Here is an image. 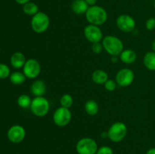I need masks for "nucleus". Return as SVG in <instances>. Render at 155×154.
I'll use <instances>...</instances> for the list:
<instances>
[{
  "mask_svg": "<svg viewBox=\"0 0 155 154\" xmlns=\"http://www.w3.org/2000/svg\"><path fill=\"white\" fill-rule=\"evenodd\" d=\"M85 14L89 24L98 26V27L104 24L107 20V13L105 9L96 5L89 6Z\"/></svg>",
  "mask_w": 155,
  "mask_h": 154,
  "instance_id": "1",
  "label": "nucleus"
},
{
  "mask_svg": "<svg viewBox=\"0 0 155 154\" xmlns=\"http://www.w3.org/2000/svg\"><path fill=\"white\" fill-rule=\"evenodd\" d=\"M23 72L25 76L28 79H36L41 72V65L37 60L30 58L27 60L24 67Z\"/></svg>",
  "mask_w": 155,
  "mask_h": 154,
  "instance_id": "8",
  "label": "nucleus"
},
{
  "mask_svg": "<svg viewBox=\"0 0 155 154\" xmlns=\"http://www.w3.org/2000/svg\"><path fill=\"white\" fill-rule=\"evenodd\" d=\"M96 154H114V151L110 146H103L98 148Z\"/></svg>",
  "mask_w": 155,
  "mask_h": 154,
  "instance_id": "27",
  "label": "nucleus"
},
{
  "mask_svg": "<svg viewBox=\"0 0 155 154\" xmlns=\"http://www.w3.org/2000/svg\"><path fill=\"white\" fill-rule=\"evenodd\" d=\"M26 137V130L22 125H14L7 131V137L9 141L14 143L22 142Z\"/></svg>",
  "mask_w": 155,
  "mask_h": 154,
  "instance_id": "11",
  "label": "nucleus"
},
{
  "mask_svg": "<svg viewBox=\"0 0 155 154\" xmlns=\"http://www.w3.org/2000/svg\"><path fill=\"white\" fill-rule=\"evenodd\" d=\"M135 79V74L130 68L120 69L116 75V82L121 87H128Z\"/></svg>",
  "mask_w": 155,
  "mask_h": 154,
  "instance_id": "9",
  "label": "nucleus"
},
{
  "mask_svg": "<svg viewBox=\"0 0 155 154\" xmlns=\"http://www.w3.org/2000/svg\"><path fill=\"white\" fill-rule=\"evenodd\" d=\"M26 78L27 77L25 76L24 72H19V71H15V72H12L10 76H9L10 82L13 85H22L25 82Z\"/></svg>",
  "mask_w": 155,
  "mask_h": 154,
  "instance_id": "20",
  "label": "nucleus"
},
{
  "mask_svg": "<svg viewBox=\"0 0 155 154\" xmlns=\"http://www.w3.org/2000/svg\"><path fill=\"white\" fill-rule=\"evenodd\" d=\"M30 91L35 97L43 96L46 92V85L42 80H36L32 83Z\"/></svg>",
  "mask_w": 155,
  "mask_h": 154,
  "instance_id": "13",
  "label": "nucleus"
},
{
  "mask_svg": "<svg viewBox=\"0 0 155 154\" xmlns=\"http://www.w3.org/2000/svg\"><path fill=\"white\" fill-rule=\"evenodd\" d=\"M152 50L155 52V40L153 42V43H152Z\"/></svg>",
  "mask_w": 155,
  "mask_h": 154,
  "instance_id": "32",
  "label": "nucleus"
},
{
  "mask_svg": "<svg viewBox=\"0 0 155 154\" xmlns=\"http://www.w3.org/2000/svg\"><path fill=\"white\" fill-rule=\"evenodd\" d=\"M31 28L35 33H42L46 31L50 25V19L48 14L44 12L39 11L32 17Z\"/></svg>",
  "mask_w": 155,
  "mask_h": 154,
  "instance_id": "4",
  "label": "nucleus"
},
{
  "mask_svg": "<svg viewBox=\"0 0 155 154\" xmlns=\"http://www.w3.org/2000/svg\"><path fill=\"white\" fill-rule=\"evenodd\" d=\"M11 69L5 63H0V79H5L10 76Z\"/></svg>",
  "mask_w": 155,
  "mask_h": 154,
  "instance_id": "24",
  "label": "nucleus"
},
{
  "mask_svg": "<svg viewBox=\"0 0 155 154\" xmlns=\"http://www.w3.org/2000/svg\"><path fill=\"white\" fill-rule=\"evenodd\" d=\"M103 49V45L102 43L101 42H96V43H92V51H93L94 54H99L102 52Z\"/></svg>",
  "mask_w": 155,
  "mask_h": 154,
  "instance_id": "26",
  "label": "nucleus"
},
{
  "mask_svg": "<svg viewBox=\"0 0 155 154\" xmlns=\"http://www.w3.org/2000/svg\"><path fill=\"white\" fill-rule=\"evenodd\" d=\"M146 154H155V148H151L147 151Z\"/></svg>",
  "mask_w": 155,
  "mask_h": 154,
  "instance_id": "31",
  "label": "nucleus"
},
{
  "mask_svg": "<svg viewBox=\"0 0 155 154\" xmlns=\"http://www.w3.org/2000/svg\"><path fill=\"white\" fill-rule=\"evenodd\" d=\"M104 85V88H105V89L107 91H114L116 89L117 85V84L116 81L108 79Z\"/></svg>",
  "mask_w": 155,
  "mask_h": 154,
  "instance_id": "25",
  "label": "nucleus"
},
{
  "mask_svg": "<svg viewBox=\"0 0 155 154\" xmlns=\"http://www.w3.org/2000/svg\"><path fill=\"white\" fill-rule=\"evenodd\" d=\"M117 26L118 29L124 33H130L136 28V21L129 14H121L117 19Z\"/></svg>",
  "mask_w": 155,
  "mask_h": 154,
  "instance_id": "12",
  "label": "nucleus"
},
{
  "mask_svg": "<svg viewBox=\"0 0 155 154\" xmlns=\"http://www.w3.org/2000/svg\"><path fill=\"white\" fill-rule=\"evenodd\" d=\"M92 79L97 85H102L108 79V74L103 69H95L92 74Z\"/></svg>",
  "mask_w": 155,
  "mask_h": 154,
  "instance_id": "17",
  "label": "nucleus"
},
{
  "mask_svg": "<svg viewBox=\"0 0 155 154\" xmlns=\"http://www.w3.org/2000/svg\"><path fill=\"white\" fill-rule=\"evenodd\" d=\"M85 1L86 2V3H87L89 6H93L96 5V2L98 0H85Z\"/></svg>",
  "mask_w": 155,
  "mask_h": 154,
  "instance_id": "29",
  "label": "nucleus"
},
{
  "mask_svg": "<svg viewBox=\"0 0 155 154\" xmlns=\"http://www.w3.org/2000/svg\"><path fill=\"white\" fill-rule=\"evenodd\" d=\"M154 8H155V1H154Z\"/></svg>",
  "mask_w": 155,
  "mask_h": 154,
  "instance_id": "33",
  "label": "nucleus"
},
{
  "mask_svg": "<svg viewBox=\"0 0 155 154\" xmlns=\"http://www.w3.org/2000/svg\"><path fill=\"white\" fill-rule=\"evenodd\" d=\"M26 61L27 60H26L25 55L20 51L14 53L10 59L11 65L15 69H20V68L24 67Z\"/></svg>",
  "mask_w": 155,
  "mask_h": 154,
  "instance_id": "14",
  "label": "nucleus"
},
{
  "mask_svg": "<svg viewBox=\"0 0 155 154\" xmlns=\"http://www.w3.org/2000/svg\"><path fill=\"white\" fill-rule=\"evenodd\" d=\"M137 54L136 51L132 49H126L121 52L120 54V59L122 62L127 64H131L136 60Z\"/></svg>",
  "mask_w": 155,
  "mask_h": 154,
  "instance_id": "16",
  "label": "nucleus"
},
{
  "mask_svg": "<svg viewBox=\"0 0 155 154\" xmlns=\"http://www.w3.org/2000/svg\"><path fill=\"white\" fill-rule=\"evenodd\" d=\"M89 8V5L85 0H74L71 4V9L76 14H86Z\"/></svg>",
  "mask_w": 155,
  "mask_h": 154,
  "instance_id": "15",
  "label": "nucleus"
},
{
  "mask_svg": "<svg viewBox=\"0 0 155 154\" xmlns=\"http://www.w3.org/2000/svg\"><path fill=\"white\" fill-rule=\"evenodd\" d=\"M23 11L25 14L33 17V15L39 12V7L36 3L33 2H29L23 5Z\"/></svg>",
  "mask_w": 155,
  "mask_h": 154,
  "instance_id": "21",
  "label": "nucleus"
},
{
  "mask_svg": "<svg viewBox=\"0 0 155 154\" xmlns=\"http://www.w3.org/2000/svg\"><path fill=\"white\" fill-rule=\"evenodd\" d=\"M145 27L148 30H155V18H150L149 19L147 20L146 23H145Z\"/></svg>",
  "mask_w": 155,
  "mask_h": 154,
  "instance_id": "28",
  "label": "nucleus"
},
{
  "mask_svg": "<svg viewBox=\"0 0 155 154\" xmlns=\"http://www.w3.org/2000/svg\"><path fill=\"white\" fill-rule=\"evenodd\" d=\"M102 45L106 52L111 56H120L124 51V43L122 40L114 36H107L102 39Z\"/></svg>",
  "mask_w": 155,
  "mask_h": 154,
  "instance_id": "2",
  "label": "nucleus"
},
{
  "mask_svg": "<svg viewBox=\"0 0 155 154\" xmlns=\"http://www.w3.org/2000/svg\"></svg>",
  "mask_w": 155,
  "mask_h": 154,
  "instance_id": "34",
  "label": "nucleus"
},
{
  "mask_svg": "<svg viewBox=\"0 0 155 154\" xmlns=\"http://www.w3.org/2000/svg\"><path fill=\"white\" fill-rule=\"evenodd\" d=\"M86 113L89 116H95L98 113L99 107L98 103L94 100H88L84 105Z\"/></svg>",
  "mask_w": 155,
  "mask_h": 154,
  "instance_id": "19",
  "label": "nucleus"
},
{
  "mask_svg": "<svg viewBox=\"0 0 155 154\" xmlns=\"http://www.w3.org/2000/svg\"><path fill=\"white\" fill-rule=\"evenodd\" d=\"M98 149L96 141L91 137L81 138L76 145V150L78 154H96Z\"/></svg>",
  "mask_w": 155,
  "mask_h": 154,
  "instance_id": "6",
  "label": "nucleus"
},
{
  "mask_svg": "<svg viewBox=\"0 0 155 154\" xmlns=\"http://www.w3.org/2000/svg\"><path fill=\"white\" fill-rule=\"evenodd\" d=\"M84 36L91 43L101 42L103 39V33L98 26L89 24L83 30Z\"/></svg>",
  "mask_w": 155,
  "mask_h": 154,
  "instance_id": "10",
  "label": "nucleus"
},
{
  "mask_svg": "<svg viewBox=\"0 0 155 154\" xmlns=\"http://www.w3.org/2000/svg\"><path fill=\"white\" fill-rule=\"evenodd\" d=\"M15 2H16L19 5H25L26 3L29 2H30V0H15Z\"/></svg>",
  "mask_w": 155,
  "mask_h": 154,
  "instance_id": "30",
  "label": "nucleus"
},
{
  "mask_svg": "<svg viewBox=\"0 0 155 154\" xmlns=\"http://www.w3.org/2000/svg\"><path fill=\"white\" fill-rule=\"evenodd\" d=\"M30 110L34 116L43 117L46 116L50 110L49 101L45 97H35L30 104Z\"/></svg>",
  "mask_w": 155,
  "mask_h": 154,
  "instance_id": "3",
  "label": "nucleus"
},
{
  "mask_svg": "<svg viewBox=\"0 0 155 154\" xmlns=\"http://www.w3.org/2000/svg\"><path fill=\"white\" fill-rule=\"evenodd\" d=\"M61 107L70 109L74 104V98L70 94H64L60 99Z\"/></svg>",
  "mask_w": 155,
  "mask_h": 154,
  "instance_id": "23",
  "label": "nucleus"
},
{
  "mask_svg": "<svg viewBox=\"0 0 155 154\" xmlns=\"http://www.w3.org/2000/svg\"><path fill=\"white\" fill-rule=\"evenodd\" d=\"M18 105L23 109H27L30 107L32 99L27 95H21L18 98Z\"/></svg>",
  "mask_w": 155,
  "mask_h": 154,
  "instance_id": "22",
  "label": "nucleus"
},
{
  "mask_svg": "<svg viewBox=\"0 0 155 154\" xmlns=\"http://www.w3.org/2000/svg\"><path fill=\"white\" fill-rule=\"evenodd\" d=\"M72 113L70 109L65 107H58L53 114V122L57 126L65 127L71 122Z\"/></svg>",
  "mask_w": 155,
  "mask_h": 154,
  "instance_id": "7",
  "label": "nucleus"
},
{
  "mask_svg": "<svg viewBox=\"0 0 155 154\" xmlns=\"http://www.w3.org/2000/svg\"><path fill=\"white\" fill-rule=\"evenodd\" d=\"M143 63L148 69L151 71L155 70V52L154 51H148L145 54Z\"/></svg>",
  "mask_w": 155,
  "mask_h": 154,
  "instance_id": "18",
  "label": "nucleus"
},
{
  "mask_svg": "<svg viewBox=\"0 0 155 154\" xmlns=\"http://www.w3.org/2000/svg\"><path fill=\"white\" fill-rule=\"evenodd\" d=\"M107 137L113 142H120L124 140L127 134V126L122 122H117L109 128Z\"/></svg>",
  "mask_w": 155,
  "mask_h": 154,
  "instance_id": "5",
  "label": "nucleus"
}]
</instances>
